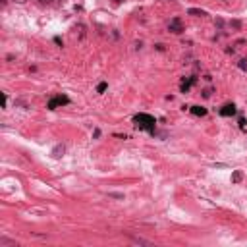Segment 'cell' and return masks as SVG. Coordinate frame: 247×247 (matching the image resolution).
Wrapping results in <instances>:
<instances>
[{"instance_id":"7a4b0ae2","label":"cell","mask_w":247,"mask_h":247,"mask_svg":"<svg viewBox=\"0 0 247 247\" xmlns=\"http://www.w3.org/2000/svg\"><path fill=\"white\" fill-rule=\"evenodd\" d=\"M170 31H174V33H181V23H180V19H174V22L170 23Z\"/></svg>"},{"instance_id":"277c9868","label":"cell","mask_w":247,"mask_h":247,"mask_svg":"<svg viewBox=\"0 0 247 247\" xmlns=\"http://www.w3.org/2000/svg\"><path fill=\"white\" fill-rule=\"evenodd\" d=\"M193 114H197V116H205V114H207V110H205V108H201V106H193Z\"/></svg>"},{"instance_id":"3957f363","label":"cell","mask_w":247,"mask_h":247,"mask_svg":"<svg viewBox=\"0 0 247 247\" xmlns=\"http://www.w3.org/2000/svg\"><path fill=\"white\" fill-rule=\"evenodd\" d=\"M234 104H226V106H224V110H222V114L224 116H228V114H234Z\"/></svg>"},{"instance_id":"6da1fadb","label":"cell","mask_w":247,"mask_h":247,"mask_svg":"<svg viewBox=\"0 0 247 247\" xmlns=\"http://www.w3.org/2000/svg\"><path fill=\"white\" fill-rule=\"evenodd\" d=\"M133 122L139 129H145V131H153L154 129V118L153 116H147V114H139L133 118Z\"/></svg>"}]
</instances>
